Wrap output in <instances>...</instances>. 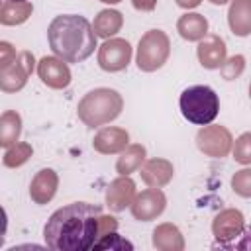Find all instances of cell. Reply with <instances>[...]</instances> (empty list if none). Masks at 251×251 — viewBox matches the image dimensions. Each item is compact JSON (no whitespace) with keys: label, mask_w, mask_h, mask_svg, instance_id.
<instances>
[{"label":"cell","mask_w":251,"mask_h":251,"mask_svg":"<svg viewBox=\"0 0 251 251\" xmlns=\"http://www.w3.org/2000/svg\"><path fill=\"white\" fill-rule=\"evenodd\" d=\"M100 206L73 202L51 214L43 227L45 245L53 251H86L94 245L100 224Z\"/></svg>","instance_id":"1"},{"label":"cell","mask_w":251,"mask_h":251,"mask_svg":"<svg viewBox=\"0 0 251 251\" xmlns=\"http://www.w3.org/2000/svg\"><path fill=\"white\" fill-rule=\"evenodd\" d=\"M51 51L65 63H80L94 53L96 33L92 24L78 14L57 16L47 27Z\"/></svg>","instance_id":"2"},{"label":"cell","mask_w":251,"mask_h":251,"mask_svg":"<svg viewBox=\"0 0 251 251\" xmlns=\"http://www.w3.org/2000/svg\"><path fill=\"white\" fill-rule=\"evenodd\" d=\"M220 110V100L214 88L206 84L188 86L180 94V112L182 116L196 124V126H208L216 120Z\"/></svg>","instance_id":"3"},{"label":"cell","mask_w":251,"mask_h":251,"mask_svg":"<svg viewBox=\"0 0 251 251\" xmlns=\"http://www.w3.org/2000/svg\"><path fill=\"white\" fill-rule=\"evenodd\" d=\"M120 110H122V98L116 90L110 88H96L88 92L78 104V116L90 127L114 120L120 114Z\"/></svg>","instance_id":"4"},{"label":"cell","mask_w":251,"mask_h":251,"mask_svg":"<svg viewBox=\"0 0 251 251\" xmlns=\"http://www.w3.org/2000/svg\"><path fill=\"white\" fill-rule=\"evenodd\" d=\"M169 57V39L163 31L151 29L147 31L137 49V65L143 71H155L159 69Z\"/></svg>","instance_id":"5"},{"label":"cell","mask_w":251,"mask_h":251,"mask_svg":"<svg viewBox=\"0 0 251 251\" xmlns=\"http://www.w3.org/2000/svg\"><path fill=\"white\" fill-rule=\"evenodd\" d=\"M131 45L126 39H110L100 47L98 63L104 71H122L129 65Z\"/></svg>","instance_id":"6"},{"label":"cell","mask_w":251,"mask_h":251,"mask_svg":"<svg viewBox=\"0 0 251 251\" xmlns=\"http://www.w3.org/2000/svg\"><path fill=\"white\" fill-rule=\"evenodd\" d=\"M16 65L10 67V69H4L0 73V88L6 90V92H12V90H18L25 84L27 80V75L31 73L33 69V57L29 53H22L18 61H14Z\"/></svg>","instance_id":"7"},{"label":"cell","mask_w":251,"mask_h":251,"mask_svg":"<svg viewBox=\"0 0 251 251\" xmlns=\"http://www.w3.org/2000/svg\"><path fill=\"white\" fill-rule=\"evenodd\" d=\"M37 73L41 76V80L51 86V88H65L69 82H71V73H69V67L55 59V57H43L39 61V67H37Z\"/></svg>","instance_id":"8"},{"label":"cell","mask_w":251,"mask_h":251,"mask_svg":"<svg viewBox=\"0 0 251 251\" xmlns=\"http://www.w3.org/2000/svg\"><path fill=\"white\" fill-rule=\"evenodd\" d=\"M198 59L206 69H216L226 59V45L218 35H210L198 45Z\"/></svg>","instance_id":"9"},{"label":"cell","mask_w":251,"mask_h":251,"mask_svg":"<svg viewBox=\"0 0 251 251\" xmlns=\"http://www.w3.org/2000/svg\"><path fill=\"white\" fill-rule=\"evenodd\" d=\"M163 208H165V196L159 190H147L133 204V214H135V218L149 220V218L161 214Z\"/></svg>","instance_id":"10"},{"label":"cell","mask_w":251,"mask_h":251,"mask_svg":"<svg viewBox=\"0 0 251 251\" xmlns=\"http://www.w3.org/2000/svg\"><path fill=\"white\" fill-rule=\"evenodd\" d=\"M57 188V175L51 169H43L37 173V176L31 182V198L37 204H43L53 198Z\"/></svg>","instance_id":"11"},{"label":"cell","mask_w":251,"mask_h":251,"mask_svg":"<svg viewBox=\"0 0 251 251\" xmlns=\"http://www.w3.org/2000/svg\"><path fill=\"white\" fill-rule=\"evenodd\" d=\"M126 143H127V133L116 127L104 129L94 137V147L100 153H116L122 147H126Z\"/></svg>","instance_id":"12"},{"label":"cell","mask_w":251,"mask_h":251,"mask_svg":"<svg viewBox=\"0 0 251 251\" xmlns=\"http://www.w3.org/2000/svg\"><path fill=\"white\" fill-rule=\"evenodd\" d=\"M133 196V182L129 178H118L108 190V206L112 210H124Z\"/></svg>","instance_id":"13"},{"label":"cell","mask_w":251,"mask_h":251,"mask_svg":"<svg viewBox=\"0 0 251 251\" xmlns=\"http://www.w3.org/2000/svg\"><path fill=\"white\" fill-rule=\"evenodd\" d=\"M31 14V6L27 2H10L4 0L0 4V22L6 25H14V24H22L27 20V16Z\"/></svg>","instance_id":"14"},{"label":"cell","mask_w":251,"mask_h":251,"mask_svg":"<svg viewBox=\"0 0 251 251\" xmlns=\"http://www.w3.org/2000/svg\"><path fill=\"white\" fill-rule=\"evenodd\" d=\"M206 29H208V22L200 14H186L178 20V31L188 41L200 39L202 35H206Z\"/></svg>","instance_id":"15"},{"label":"cell","mask_w":251,"mask_h":251,"mask_svg":"<svg viewBox=\"0 0 251 251\" xmlns=\"http://www.w3.org/2000/svg\"><path fill=\"white\" fill-rule=\"evenodd\" d=\"M22 131V122L16 112H6L0 118V147H8L16 143Z\"/></svg>","instance_id":"16"},{"label":"cell","mask_w":251,"mask_h":251,"mask_svg":"<svg viewBox=\"0 0 251 251\" xmlns=\"http://www.w3.org/2000/svg\"><path fill=\"white\" fill-rule=\"evenodd\" d=\"M122 25V16L120 12H114V10H104L98 14V18L94 20V25L92 29L96 31V35L100 37H110L112 33H116Z\"/></svg>","instance_id":"17"},{"label":"cell","mask_w":251,"mask_h":251,"mask_svg":"<svg viewBox=\"0 0 251 251\" xmlns=\"http://www.w3.org/2000/svg\"><path fill=\"white\" fill-rule=\"evenodd\" d=\"M247 14H249L247 0H235L231 10H229V16H239L237 20L229 22L233 33H237V35H247L249 33V18H247Z\"/></svg>","instance_id":"18"},{"label":"cell","mask_w":251,"mask_h":251,"mask_svg":"<svg viewBox=\"0 0 251 251\" xmlns=\"http://www.w3.org/2000/svg\"><path fill=\"white\" fill-rule=\"evenodd\" d=\"M143 155H145V149L141 145H133L129 147L118 161V171L120 175H129L133 169L139 167V163L143 161Z\"/></svg>","instance_id":"19"},{"label":"cell","mask_w":251,"mask_h":251,"mask_svg":"<svg viewBox=\"0 0 251 251\" xmlns=\"http://www.w3.org/2000/svg\"><path fill=\"white\" fill-rule=\"evenodd\" d=\"M29 155H31V147H29V145H25V143H20V145H16L14 149H10V151L6 153L4 163H6L8 167H16V165L25 163Z\"/></svg>","instance_id":"20"},{"label":"cell","mask_w":251,"mask_h":251,"mask_svg":"<svg viewBox=\"0 0 251 251\" xmlns=\"http://www.w3.org/2000/svg\"><path fill=\"white\" fill-rule=\"evenodd\" d=\"M94 249H104V247H110V249H133V245L126 239H122L118 233H106L104 239L100 241H94L92 245Z\"/></svg>","instance_id":"21"},{"label":"cell","mask_w":251,"mask_h":251,"mask_svg":"<svg viewBox=\"0 0 251 251\" xmlns=\"http://www.w3.org/2000/svg\"><path fill=\"white\" fill-rule=\"evenodd\" d=\"M14 57H16L14 47L10 43H6V41H0V69H6L8 65H12Z\"/></svg>","instance_id":"22"},{"label":"cell","mask_w":251,"mask_h":251,"mask_svg":"<svg viewBox=\"0 0 251 251\" xmlns=\"http://www.w3.org/2000/svg\"><path fill=\"white\" fill-rule=\"evenodd\" d=\"M6 229H8V216H6V210L0 206V245L6 239Z\"/></svg>","instance_id":"23"},{"label":"cell","mask_w":251,"mask_h":251,"mask_svg":"<svg viewBox=\"0 0 251 251\" xmlns=\"http://www.w3.org/2000/svg\"><path fill=\"white\" fill-rule=\"evenodd\" d=\"M133 6L137 10H153L155 8V0H133Z\"/></svg>","instance_id":"24"},{"label":"cell","mask_w":251,"mask_h":251,"mask_svg":"<svg viewBox=\"0 0 251 251\" xmlns=\"http://www.w3.org/2000/svg\"><path fill=\"white\" fill-rule=\"evenodd\" d=\"M178 6H184V8H190V6H196L200 0H176Z\"/></svg>","instance_id":"25"},{"label":"cell","mask_w":251,"mask_h":251,"mask_svg":"<svg viewBox=\"0 0 251 251\" xmlns=\"http://www.w3.org/2000/svg\"><path fill=\"white\" fill-rule=\"evenodd\" d=\"M210 2H214V4H226L227 0H210Z\"/></svg>","instance_id":"26"},{"label":"cell","mask_w":251,"mask_h":251,"mask_svg":"<svg viewBox=\"0 0 251 251\" xmlns=\"http://www.w3.org/2000/svg\"><path fill=\"white\" fill-rule=\"evenodd\" d=\"M102 2H106V4H116V2H120V0H102Z\"/></svg>","instance_id":"27"},{"label":"cell","mask_w":251,"mask_h":251,"mask_svg":"<svg viewBox=\"0 0 251 251\" xmlns=\"http://www.w3.org/2000/svg\"><path fill=\"white\" fill-rule=\"evenodd\" d=\"M10 2H27V0H10Z\"/></svg>","instance_id":"28"}]
</instances>
